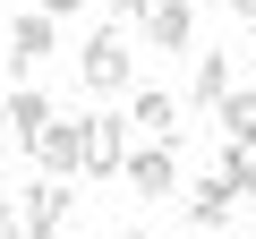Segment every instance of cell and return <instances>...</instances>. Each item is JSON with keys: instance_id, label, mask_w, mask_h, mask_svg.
<instances>
[{"instance_id": "1", "label": "cell", "mask_w": 256, "mask_h": 239, "mask_svg": "<svg viewBox=\"0 0 256 239\" xmlns=\"http://www.w3.org/2000/svg\"><path fill=\"white\" fill-rule=\"evenodd\" d=\"M128 162V111H86L77 120V180H120Z\"/></svg>"}, {"instance_id": "2", "label": "cell", "mask_w": 256, "mask_h": 239, "mask_svg": "<svg viewBox=\"0 0 256 239\" xmlns=\"http://www.w3.org/2000/svg\"><path fill=\"white\" fill-rule=\"evenodd\" d=\"M128 68H137V60H128V26H94V34H86V52H77V77H86L94 94H120V86H128Z\"/></svg>"}, {"instance_id": "3", "label": "cell", "mask_w": 256, "mask_h": 239, "mask_svg": "<svg viewBox=\"0 0 256 239\" xmlns=\"http://www.w3.org/2000/svg\"><path fill=\"white\" fill-rule=\"evenodd\" d=\"M43 60H60V18H43V9H26V18L9 26V68L26 77V68H43Z\"/></svg>"}, {"instance_id": "4", "label": "cell", "mask_w": 256, "mask_h": 239, "mask_svg": "<svg viewBox=\"0 0 256 239\" xmlns=\"http://www.w3.org/2000/svg\"><path fill=\"white\" fill-rule=\"evenodd\" d=\"M120 180L137 188V196H171V188H180V154H171V146H128Z\"/></svg>"}, {"instance_id": "5", "label": "cell", "mask_w": 256, "mask_h": 239, "mask_svg": "<svg viewBox=\"0 0 256 239\" xmlns=\"http://www.w3.org/2000/svg\"><path fill=\"white\" fill-rule=\"evenodd\" d=\"M68 196H77L68 180H34V188H26V205H18V214H26V239H52V230L68 222Z\"/></svg>"}, {"instance_id": "6", "label": "cell", "mask_w": 256, "mask_h": 239, "mask_svg": "<svg viewBox=\"0 0 256 239\" xmlns=\"http://www.w3.org/2000/svg\"><path fill=\"white\" fill-rule=\"evenodd\" d=\"M146 43L154 52H188L196 43V9H188V0H154V9H146Z\"/></svg>"}, {"instance_id": "7", "label": "cell", "mask_w": 256, "mask_h": 239, "mask_svg": "<svg viewBox=\"0 0 256 239\" xmlns=\"http://www.w3.org/2000/svg\"><path fill=\"white\" fill-rule=\"evenodd\" d=\"M34 162H43V180H77V120L68 111H52V128L34 137Z\"/></svg>"}, {"instance_id": "8", "label": "cell", "mask_w": 256, "mask_h": 239, "mask_svg": "<svg viewBox=\"0 0 256 239\" xmlns=\"http://www.w3.org/2000/svg\"><path fill=\"white\" fill-rule=\"evenodd\" d=\"M0 102H9V137H18V146H34V137L52 128V94H43V86H18V94H0Z\"/></svg>"}, {"instance_id": "9", "label": "cell", "mask_w": 256, "mask_h": 239, "mask_svg": "<svg viewBox=\"0 0 256 239\" xmlns=\"http://www.w3.org/2000/svg\"><path fill=\"white\" fill-rule=\"evenodd\" d=\"M128 128H146L154 146H171V137H180V102H171L162 86H146V94H137V111H128Z\"/></svg>"}, {"instance_id": "10", "label": "cell", "mask_w": 256, "mask_h": 239, "mask_svg": "<svg viewBox=\"0 0 256 239\" xmlns=\"http://www.w3.org/2000/svg\"><path fill=\"white\" fill-rule=\"evenodd\" d=\"M188 222H196V230H230V180H222V171L188 188Z\"/></svg>"}, {"instance_id": "11", "label": "cell", "mask_w": 256, "mask_h": 239, "mask_svg": "<svg viewBox=\"0 0 256 239\" xmlns=\"http://www.w3.org/2000/svg\"><path fill=\"white\" fill-rule=\"evenodd\" d=\"M214 120H222V137H230V146H256V94L230 86V94L214 102Z\"/></svg>"}, {"instance_id": "12", "label": "cell", "mask_w": 256, "mask_h": 239, "mask_svg": "<svg viewBox=\"0 0 256 239\" xmlns=\"http://www.w3.org/2000/svg\"><path fill=\"white\" fill-rule=\"evenodd\" d=\"M230 94V52H196V102H222Z\"/></svg>"}, {"instance_id": "13", "label": "cell", "mask_w": 256, "mask_h": 239, "mask_svg": "<svg viewBox=\"0 0 256 239\" xmlns=\"http://www.w3.org/2000/svg\"><path fill=\"white\" fill-rule=\"evenodd\" d=\"M222 180H230V196H256V146H222V162H214Z\"/></svg>"}, {"instance_id": "14", "label": "cell", "mask_w": 256, "mask_h": 239, "mask_svg": "<svg viewBox=\"0 0 256 239\" xmlns=\"http://www.w3.org/2000/svg\"><path fill=\"white\" fill-rule=\"evenodd\" d=\"M0 239H26V214H18L9 196H0Z\"/></svg>"}, {"instance_id": "15", "label": "cell", "mask_w": 256, "mask_h": 239, "mask_svg": "<svg viewBox=\"0 0 256 239\" xmlns=\"http://www.w3.org/2000/svg\"><path fill=\"white\" fill-rule=\"evenodd\" d=\"M111 9H120V26H128V18H146V9H154V0H111Z\"/></svg>"}, {"instance_id": "16", "label": "cell", "mask_w": 256, "mask_h": 239, "mask_svg": "<svg viewBox=\"0 0 256 239\" xmlns=\"http://www.w3.org/2000/svg\"><path fill=\"white\" fill-rule=\"evenodd\" d=\"M68 9H86V0H43V18H68Z\"/></svg>"}, {"instance_id": "17", "label": "cell", "mask_w": 256, "mask_h": 239, "mask_svg": "<svg viewBox=\"0 0 256 239\" xmlns=\"http://www.w3.org/2000/svg\"><path fill=\"white\" fill-rule=\"evenodd\" d=\"M222 9H230V18H256V0H222Z\"/></svg>"}, {"instance_id": "18", "label": "cell", "mask_w": 256, "mask_h": 239, "mask_svg": "<svg viewBox=\"0 0 256 239\" xmlns=\"http://www.w3.org/2000/svg\"><path fill=\"white\" fill-rule=\"evenodd\" d=\"M0 146H9V102H0Z\"/></svg>"}, {"instance_id": "19", "label": "cell", "mask_w": 256, "mask_h": 239, "mask_svg": "<svg viewBox=\"0 0 256 239\" xmlns=\"http://www.w3.org/2000/svg\"><path fill=\"white\" fill-rule=\"evenodd\" d=\"M128 239H162V230H128Z\"/></svg>"}]
</instances>
